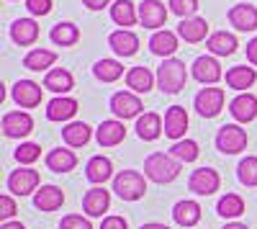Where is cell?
Returning a JSON list of instances; mask_svg holds the SVG:
<instances>
[{"label": "cell", "instance_id": "277c9868", "mask_svg": "<svg viewBox=\"0 0 257 229\" xmlns=\"http://www.w3.org/2000/svg\"><path fill=\"white\" fill-rule=\"evenodd\" d=\"M247 147V132L239 124H224L216 134V150L224 155H239Z\"/></svg>", "mask_w": 257, "mask_h": 229}, {"label": "cell", "instance_id": "44dd1931", "mask_svg": "<svg viewBox=\"0 0 257 229\" xmlns=\"http://www.w3.org/2000/svg\"><path fill=\"white\" fill-rule=\"evenodd\" d=\"M165 132V121H162V116L160 113H142L139 119H137V134H139V139H144V142H155V139H160V134Z\"/></svg>", "mask_w": 257, "mask_h": 229}, {"label": "cell", "instance_id": "7c38bea8", "mask_svg": "<svg viewBox=\"0 0 257 229\" xmlns=\"http://www.w3.org/2000/svg\"><path fill=\"white\" fill-rule=\"evenodd\" d=\"M193 77L203 82V85H213V82H219L224 77V72H221V65L216 62V57L203 54L193 62Z\"/></svg>", "mask_w": 257, "mask_h": 229}, {"label": "cell", "instance_id": "9a60e30c", "mask_svg": "<svg viewBox=\"0 0 257 229\" xmlns=\"http://www.w3.org/2000/svg\"><path fill=\"white\" fill-rule=\"evenodd\" d=\"M178 36L183 41H188V44H198V41H203L208 36V21L206 18H183L178 24Z\"/></svg>", "mask_w": 257, "mask_h": 229}, {"label": "cell", "instance_id": "30bf717a", "mask_svg": "<svg viewBox=\"0 0 257 229\" xmlns=\"http://www.w3.org/2000/svg\"><path fill=\"white\" fill-rule=\"evenodd\" d=\"M139 21L144 29H155V31H162L165 21H167V8L160 0H144L139 3Z\"/></svg>", "mask_w": 257, "mask_h": 229}, {"label": "cell", "instance_id": "ee69618b", "mask_svg": "<svg viewBox=\"0 0 257 229\" xmlns=\"http://www.w3.org/2000/svg\"><path fill=\"white\" fill-rule=\"evenodd\" d=\"M26 8L31 16H47L52 13V0H26Z\"/></svg>", "mask_w": 257, "mask_h": 229}, {"label": "cell", "instance_id": "4316f807", "mask_svg": "<svg viewBox=\"0 0 257 229\" xmlns=\"http://www.w3.org/2000/svg\"><path fill=\"white\" fill-rule=\"evenodd\" d=\"M237 47H239L237 36L229 34V31H216V34H211L206 39V49L211 54H216V57H229V54L237 52Z\"/></svg>", "mask_w": 257, "mask_h": 229}, {"label": "cell", "instance_id": "836d02e7", "mask_svg": "<svg viewBox=\"0 0 257 229\" xmlns=\"http://www.w3.org/2000/svg\"><path fill=\"white\" fill-rule=\"evenodd\" d=\"M54 62H57V54L52 49H31L24 57V67L34 70V72H41V70H49Z\"/></svg>", "mask_w": 257, "mask_h": 229}, {"label": "cell", "instance_id": "f6af8a7d", "mask_svg": "<svg viewBox=\"0 0 257 229\" xmlns=\"http://www.w3.org/2000/svg\"><path fill=\"white\" fill-rule=\"evenodd\" d=\"M100 229H128V224L123 216H105L100 221Z\"/></svg>", "mask_w": 257, "mask_h": 229}, {"label": "cell", "instance_id": "8d00e7d4", "mask_svg": "<svg viewBox=\"0 0 257 229\" xmlns=\"http://www.w3.org/2000/svg\"><path fill=\"white\" fill-rule=\"evenodd\" d=\"M93 75L100 82H116L123 75V65H121V62H116V59H98L95 67H93Z\"/></svg>", "mask_w": 257, "mask_h": 229}, {"label": "cell", "instance_id": "2e32d148", "mask_svg": "<svg viewBox=\"0 0 257 229\" xmlns=\"http://www.w3.org/2000/svg\"><path fill=\"white\" fill-rule=\"evenodd\" d=\"M108 206H111V193L100 185H95L82 196V211L88 216H103V211H108Z\"/></svg>", "mask_w": 257, "mask_h": 229}, {"label": "cell", "instance_id": "8fae6325", "mask_svg": "<svg viewBox=\"0 0 257 229\" xmlns=\"http://www.w3.org/2000/svg\"><path fill=\"white\" fill-rule=\"evenodd\" d=\"M11 95L21 108H36L41 103V85L34 80H18L11 88Z\"/></svg>", "mask_w": 257, "mask_h": 229}, {"label": "cell", "instance_id": "f35d334b", "mask_svg": "<svg viewBox=\"0 0 257 229\" xmlns=\"http://www.w3.org/2000/svg\"><path fill=\"white\" fill-rule=\"evenodd\" d=\"M170 155L178 162H193V160H198V144L193 139H180L170 147Z\"/></svg>", "mask_w": 257, "mask_h": 229}, {"label": "cell", "instance_id": "603a6c76", "mask_svg": "<svg viewBox=\"0 0 257 229\" xmlns=\"http://www.w3.org/2000/svg\"><path fill=\"white\" fill-rule=\"evenodd\" d=\"M44 88L52 90V93H57V95H67V93L75 88V77H72L70 70L54 67V70H49L47 77H44Z\"/></svg>", "mask_w": 257, "mask_h": 229}, {"label": "cell", "instance_id": "d6a6232c", "mask_svg": "<svg viewBox=\"0 0 257 229\" xmlns=\"http://www.w3.org/2000/svg\"><path fill=\"white\" fill-rule=\"evenodd\" d=\"M111 18H113V24L128 29L139 21V11H137V6L132 3V0H116V3L111 6Z\"/></svg>", "mask_w": 257, "mask_h": 229}, {"label": "cell", "instance_id": "ba28073f", "mask_svg": "<svg viewBox=\"0 0 257 229\" xmlns=\"http://www.w3.org/2000/svg\"><path fill=\"white\" fill-rule=\"evenodd\" d=\"M34 132V119L26 111H8L3 116V134L11 139H24Z\"/></svg>", "mask_w": 257, "mask_h": 229}, {"label": "cell", "instance_id": "74e56055", "mask_svg": "<svg viewBox=\"0 0 257 229\" xmlns=\"http://www.w3.org/2000/svg\"><path fill=\"white\" fill-rule=\"evenodd\" d=\"M237 178H239L242 185H247V188H254V185H257V157L254 155H247V157L239 160Z\"/></svg>", "mask_w": 257, "mask_h": 229}, {"label": "cell", "instance_id": "7a4b0ae2", "mask_svg": "<svg viewBox=\"0 0 257 229\" xmlns=\"http://www.w3.org/2000/svg\"><path fill=\"white\" fill-rule=\"evenodd\" d=\"M185 82H188V70H185V62L175 59V57H170L165 59L162 65L157 67V85L162 93L167 95H175L185 88Z\"/></svg>", "mask_w": 257, "mask_h": 229}, {"label": "cell", "instance_id": "b9f144b4", "mask_svg": "<svg viewBox=\"0 0 257 229\" xmlns=\"http://www.w3.org/2000/svg\"><path fill=\"white\" fill-rule=\"evenodd\" d=\"M59 229H93V224L82 214H67V216H62Z\"/></svg>", "mask_w": 257, "mask_h": 229}, {"label": "cell", "instance_id": "f546056e", "mask_svg": "<svg viewBox=\"0 0 257 229\" xmlns=\"http://www.w3.org/2000/svg\"><path fill=\"white\" fill-rule=\"evenodd\" d=\"M44 162H47V168H49L52 173H70V170H75V165H77V155H75L72 150L57 147V150H52V152L44 157Z\"/></svg>", "mask_w": 257, "mask_h": 229}, {"label": "cell", "instance_id": "60d3db41", "mask_svg": "<svg viewBox=\"0 0 257 229\" xmlns=\"http://www.w3.org/2000/svg\"><path fill=\"white\" fill-rule=\"evenodd\" d=\"M167 6L180 18H193L198 11V0H167Z\"/></svg>", "mask_w": 257, "mask_h": 229}, {"label": "cell", "instance_id": "f907efd6", "mask_svg": "<svg viewBox=\"0 0 257 229\" xmlns=\"http://www.w3.org/2000/svg\"><path fill=\"white\" fill-rule=\"evenodd\" d=\"M224 229H249V226H247V224H242V221H229Z\"/></svg>", "mask_w": 257, "mask_h": 229}, {"label": "cell", "instance_id": "d590c367", "mask_svg": "<svg viewBox=\"0 0 257 229\" xmlns=\"http://www.w3.org/2000/svg\"><path fill=\"white\" fill-rule=\"evenodd\" d=\"M216 214L224 216V219H237V216H242V214H244V198L237 196V193L221 196L219 203H216Z\"/></svg>", "mask_w": 257, "mask_h": 229}, {"label": "cell", "instance_id": "c3c4849f", "mask_svg": "<svg viewBox=\"0 0 257 229\" xmlns=\"http://www.w3.org/2000/svg\"><path fill=\"white\" fill-rule=\"evenodd\" d=\"M139 229H170L167 224H160V221H149V224H142Z\"/></svg>", "mask_w": 257, "mask_h": 229}, {"label": "cell", "instance_id": "bcb514c9", "mask_svg": "<svg viewBox=\"0 0 257 229\" xmlns=\"http://www.w3.org/2000/svg\"><path fill=\"white\" fill-rule=\"evenodd\" d=\"M247 59H249V65H257V36L247 44Z\"/></svg>", "mask_w": 257, "mask_h": 229}, {"label": "cell", "instance_id": "681fc988", "mask_svg": "<svg viewBox=\"0 0 257 229\" xmlns=\"http://www.w3.org/2000/svg\"><path fill=\"white\" fill-rule=\"evenodd\" d=\"M0 229H26V226L21 224V221H3V226H0Z\"/></svg>", "mask_w": 257, "mask_h": 229}, {"label": "cell", "instance_id": "d4e9b609", "mask_svg": "<svg viewBox=\"0 0 257 229\" xmlns=\"http://www.w3.org/2000/svg\"><path fill=\"white\" fill-rule=\"evenodd\" d=\"M149 49H152V54H157V57L170 59V57H173V54L178 52V34L167 31V29L155 31V34H152V39H149Z\"/></svg>", "mask_w": 257, "mask_h": 229}, {"label": "cell", "instance_id": "e575fe53", "mask_svg": "<svg viewBox=\"0 0 257 229\" xmlns=\"http://www.w3.org/2000/svg\"><path fill=\"white\" fill-rule=\"evenodd\" d=\"M49 39L54 41L57 47H72V44H77V39H80V29L75 24H70V21H64V24H57L49 31Z\"/></svg>", "mask_w": 257, "mask_h": 229}, {"label": "cell", "instance_id": "7dc6e473", "mask_svg": "<svg viewBox=\"0 0 257 229\" xmlns=\"http://www.w3.org/2000/svg\"><path fill=\"white\" fill-rule=\"evenodd\" d=\"M82 3H85V6H88L90 11H103L105 6H108V3H111V0H82Z\"/></svg>", "mask_w": 257, "mask_h": 229}, {"label": "cell", "instance_id": "52a82bcc", "mask_svg": "<svg viewBox=\"0 0 257 229\" xmlns=\"http://www.w3.org/2000/svg\"><path fill=\"white\" fill-rule=\"evenodd\" d=\"M8 191L13 196H29L39 191V173L31 168H18L8 175Z\"/></svg>", "mask_w": 257, "mask_h": 229}, {"label": "cell", "instance_id": "ac0fdd59", "mask_svg": "<svg viewBox=\"0 0 257 229\" xmlns=\"http://www.w3.org/2000/svg\"><path fill=\"white\" fill-rule=\"evenodd\" d=\"M229 113L234 116V121L239 124H249L257 116V98L252 93H239L229 103Z\"/></svg>", "mask_w": 257, "mask_h": 229}, {"label": "cell", "instance_id": "f1b7e54d", "mask_svg": "<svg viewBox=\"0 0 257 229\" xmlns=\"http://www.w3.org/2000/svg\"><path fill=\"white\" fill-rule=\"evenodd\" d=\"M173 219H175V224H180V226H196V224L201 221V206H198L196 201H190V198L178 201V203L173 206Z\"/></svg>", "mask_w": 257, "mask_h": 229}, {"label": "cell", "instance_id": "ab89813d", "mask_svg": "<svg viewBox=\"0 0 257 229\" xmlns=\"http://www.w3.org/2000/svg\"><path fill=\"white\" fill-rule=\"evenodd\" d=\"M39 157H41V147L34 144V142H24V144H18V147H16V160L21 165H34Z\"/></svg>", "mask_w": 257, "mask_h": 229}, {"label": "cell", "instance_id": "e0dca14e", "mask_svg": "<svg viewBox=\"0 0 257 229\" xmlns=\"http://www.w3.org/2000/svg\"><path fill=\"white\" fill-rule=\"evenodd\" d=\"M108 47L118 54V57H134L139 49V36L128 29H118L108 36Z\"/></svg>", "mask_w": 257, "mask_h": 229}, {"label": "cell", "instance_id": "cb8c5ba5", "mask_svg": "<svg viewBox=\"0 0 257 229\" xmlns=\"http://www.w3.org/2000/svg\"><path fill=\"white\" fill-rule=\"evenodd\" d=\"M77 113V100L70 95H57L47 106V119L49 121H70Z\"/></svg>", "mask_w": 257, "mask_h": 229}, {"label": "cell", "instance_id": "6da1fadb", "mask_svg": "<svg viewBox=\"0 0 257 229\" xmlns=\"http://www.w3.org/2000/svg\"><path fill=\"white\" fill-rule=\"evenodd\" d=\"M180 165L170 152H152L144 160V175L155 183H173L180 175Z\"/></svg>", "mask_w": 257, "mask_h": 229}, {"label": "cell", "instance_id": "ffe728a7", "mask_svg": "<svg viewBox=\"0 0 257 229\" xmlns=\"http://www.w3.org/2000/svg\"><path fill=\"white\" fill-rule=\"evenodd\" d=\"M113 175V162L108 157H103V155H95L88 160V165H85V178H88L90 183L95 185H103L105 180H111Z\"/></svg>", "mask_w": 257, "mask_h": 229}, {"label": "cell", "instance_id": "4dcf8cb0", "mask_svg": "<svg viewBox=\"0 0 257 229\" xmlns=\"http://www.w3.org/2000/svg\"><path fill=\"white\" fill-rule=\"evenodd\" d=\"M90 127L85 121H70L67 127L62 129V139L67 147H85V144L90 142Z\"/></svg>", "mask_w": 257, "mask_h": 229}, {"label": "cell", "instance_id": "7bdbcfd3", "mask_svg": "<svg viewBox=\"0 0 257 229\" xmlns=\"http://www.w3.org/2000/svg\"><path fill=\"white\" fill-rule=\"evenodd\" d=\"M16 201H13V196H0V219H3V221H11L13 216H16Z\"/></svg>", "mask_w": 257, "mask_h": 229}, {"label": "cell", "instance_id": "83f0119b", "mask_svg": "<svg viewBox=\"0 0 257 229\" xmlns=\"http://www.w3.org/2000/svg\"><path fill=\"white\" fill-rule=\"evenodd\" d=\"M254 80H257L254 67L237 65V67H229V70H226V85L234 88V90H239V93H244L247 88H252V85H254Z\"/></svg>", "mask_w": 257, "mask_h": 229}, {"label": "cell", "instance_id": "484cf974", "mask_svg": "<svg viewBox=\"0 0 257 229\" xmlns=\"http://www.w3.org/2000/svg\"><path fill=\"white\" fill-rule=\"evenodd\" d=\"M62 203H64V193L57 185H41L34 193V206L39 211H57Z\"/></svg>", "mask_w": 257, "mask_h": 229}, {"label": "cell", "instance_id": "d6986e66", "mask_svg": "<svg viewBox=\"0 0 257 229\" xmlns=\"http://www.w3.org/2000/svg\"><path fill=\"white\" fill-rule=\"evenodd\" d=\"M229 24L237 31H254L257 29V8L247 6V3L231 6L229 8Z\"/></svg>", "mask_w": 257, "mask_h": 229}, {"label": "cell", "instance_id": "9c48e42d", "mask_svg": "<svg viewBox=\"0 0 257 229\" xmlns=\"http://www.w3.org/2000/svg\"><path fill=\"white\" fill-rule=\"evenodd\" d=\"M224 90L221 88H203L198 95H196V111L203 116V119H213L219 116L221 108H224Z\"/></svg>", "mask_w": 257, "mask_h": 229}, {"label": "cell", "instance_id": "5bb4252c", "mask_svg": "<svg viewBox=\"0 0 257 229\" xmlns=\"http://www.w3.org/2000/svg\"><path fill=\"white\" fill-rule=\"evenodd\" d=\"M185 129H188V113L183 106H170L165 111V137L180 142L185 137Z\"/></svg>", "mask_w": 257, "mask_h": 229}, {"label": "cell", "instance_id": "8992f818", "mask_svg": "<svg viewBox=\"0 0 257 229\" xmlns=\"http://www.w3.org/2000/svg\"><path fill=\"white\" fill-rule=\"evenodd\" d=\"M219 185H221V178L219 173L213 170V168H198V170H193L190 180H188V188L196 193V196H213L219 191Z\"/></svg>", "mask_w": 257, "mask_h": 229}, {"label": "cell", "instance_id": "5b68a950", "mask_svg": "<svg viewBox=\"0 0 257 229\" xmlns=\"http://www.w3.org/2000/svg\"><path fill=\"white\" fill-rule=\"evenodd\" d=\"M142 100H139V95L137 93H132V90H121V93H113L111 95V111H113V116L116 119H139L142 116Z\"/></svg>", "mask_w": 257, "mask_h": 229}, {"label": "cell", "instance_id": "4fadbf2b", "mask_svg": "<svg viewBox=\"0 0 257 229\" xmlns=\"http://www.w3.org/2000/svg\"><path fill=\"white\" fill-rule=\"evenodd\" d=\"M95 139L100 147H116V144H121L126 139V127H123V121L118 119H108V121H103L100 127L95 129Z\"/></svg>", "mask_w": 257, "mask_h": 229}, {"label": "cell", "instance_id": "1f68e13d", "mask_svg": "<svg viewBox=\"0 0 257 229\" xmlns=\"http://www.w3.org/2000/svg\"><path fill=\"white\" fill-rule=\"evenodd\" d=\"M126 85L132 88V93H149V90H152V85H155V75L149 72L144 65L132 67V70L126 72Z\"/></svg>", "mask_w": 257, "mask_h": 229}, {"label": "cell", "instance_id": "3957f363", "mask_svg": "<svg viewBox=\"0 0 257 229\" xmlns=\"http://www.w3.org/2000/svg\"><path fill=\"white\" fill-rule=\"evenodd\" d=\"M113 191L121 201H139L147 193V180L137 170H121L113 178Z\"/></svg>", "mask_w": 257, "mask_h": 229}, {"label": "cell", "instance_id": "7402d4cb", "mask_svg": "<svg viewBox=\"0 0 257 229\" xmlns=\"http://www.w3.org/2000/svg\"><path fill=\"white\" fill-rule=\"evenodd\" d=\"M11 39L16 41L18 47H31L34 41L39 39V26L34 18H18L13 21L11 26Z\"/></svg>", "mask_w": 257, "mask_h": 229}]
</instances>
